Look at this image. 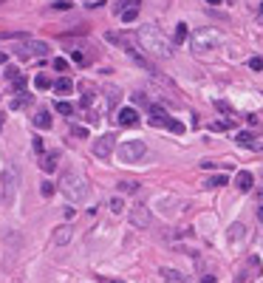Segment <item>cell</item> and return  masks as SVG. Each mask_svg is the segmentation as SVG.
Returning a JSON list of instances; mask_svg holds the SVG:
<instances>
[{"label": "cell", "instance_id": "484cf974", "mask_svg": "<svg viewBox=\"0 0 263 283\" xmlns=\"http://www.w3.org/2000/svg\"><path fill=\"white\" fill-rule=\"evenodd\" d=\"M119 100H122V91L119 88H108V102L111 105H119Z\"/></svg>", "mask_w": 263, "mask_h": 283}, {"label": "cell", "instance_id": "f546056e", "mask_svg": "<svg viewBox=\"0 0 263 283\" xmlns=\"http://www.w3.org/2000/svg\"><path fill=\"white\" fill-rule=\"evenodd\" d=\"M142 0H119L116 3V12H122V9H128V6H139Z\"/></svg>", "mask_w": 263, "mask_h": 283}, {"label": "cell", "instance_id": "83f0119b", "mask_svg": "<svg viewBox=\"0 0 263 283\" xmlns=\"http://www.w3.org/2000/svg\"><path fill=\"white\" fill-rule=\"evenodd\" d=\"M167 131H173V133H184V125H181L179 119H170V122H167Z\"/></svg>", "mask_w": 263, "mask_h": 283}, {"label": "cell", "instance_id": "9a60e30c", "mask_svg": "<svg viewBox=\"0 0 263 283\" xmlns=\"http://www.w3.org/2000/svg\"><path fill=\"white\" fill-rule=\"evenodd\" d=\"M34 128H40V131L51 128V114H49V111H40V114L34 117Z\"/></svg>", "mask_w": 263, "mask_h": 283}, {"label": "cell", "instance_id": "9c48e42d", "mask_svg": "<svg viewBox=\"0 0 263 283\" xmlns=\"http://www.w3.org/2000/svg\"><path fill=\"white\" fill-rule=\"evenodd\" d=\"M116 125H122V128H133V125H139V114H136L133 108H122V111L116 114Z\"/></svg>", "mask_w": 263, "mask_h": 283}, {"label": "cell", "instance_id": "f1b7e54d", "mask_svg": "<svg viewBox=\"0 0 263 283\" xmlns=\"http://www.w3.org/2000/svg\"><path fill=\"white\" fill-rule=\"evenodd\" d=\"M17 77H20V68H15V66L6 68V80H9V83H15Z\"/></svg>", "mask_w": 263, "mask_h": 283}, {"label": "cell", "instance_id": "7a4b0ae2", "mask_svg": "<svg viewBox=\"0 0 263 283\" xmlns=\"http://www.w3.org/2000/svg\"><path fill=\"white\" fill-rule=\"evenodd\" d=\"M60 190H63V196H66L71 204H82V201L88 199V193H91L85 176L82 173H74V170H68L66 176L60 179Z\"/></svg>", "mask_w": 263, "mask_h": 283}, {"label": "cell", "instance_id": "4fadbf2b", "mask_svg": "<svg viewBox=\"0 0 263 283\" xmlns=\"http://www.w3.org/2000/svg\"><path fill=\"white\" fill-rule=\"evenodd\" d=\"M57 159H60L57 150H54V153H43V156H40V167H43L46 173H54V170H57Z\"/></svg>", "mask_w": 263, "mask_h": 283}, {"label": "cell", "instance_id": "277c9868", "mask_svg": "<svg viewBox=\"0 0 263 283\" xmlns=\"http://www.w3.org/2000/svg\"><path fill=\"white\" fill-rule=\"evenodd\" d=\"M145 153H148V145H145L142 139H128V142H122V145L116 148L119 162H125V165H136V162H142Z\"/></svg>", "mask_w": 263, "mask_h": 283}, {"label": "cell", "instance_id": "e0dca14e", "mask_svg": "<svg viewBox=\"0 0 263 283\" xmlns=\"http://www.w3.org/2000/svg\"><path fill=\"white\" fill-rule=\"evenodd\" d=\"M71 88H74V80H68V77H60V80L54 83V91H57V94H71Z\"/></svg>", "mask_w": 263, "mask_h": 283}, {"label": "cell", "instance_id": "44dd1931", "mask_svg": "<svg viewBox=\"0 0 263 283\" xmlns=\"http://www.w3.org/2000/svg\"><path fill=\"white\" fill-rule=\"evenodd\" d=\"M235 142H238L241 148H258V145H255V139H252V133H247V131H244V133H238Z\"/></svg>", "mask_w": 263, "mask_h": 283}, {"label": "cell", "instance_id": "1f68e13d", "mask_svg": "<svg viewBox=\"0 0 263 283\" xmlns=\"http://www.w3.org/2000/svg\"><path fill=\"white\" fill-rule=\"evenodd\" d=\"M227 128H232V119L230 122H213L210 125V131H227Z\"/></svg>", "mask_w": 263, "mask_h": 283}, {"label": "cell", "instance_id": "52a82bcc", "mask_svg": "<svg viewBox=\"0 0 263 283\" xmlns=\"http://www.w3.org/2000/svg\"><path fill=\"white\" fill-rule=\"evenodd\" d=\"M114 150H116V136L114 133H105V136H99V139H94V156L108 159Z\"/></svg>", "mask_w": 263, "mask_h": 283}, {"label": "cell", "instance_id": "5b68a950", "mask_svg": "<svg viewBox=\"0 0 263 283\" xmlns=\"http://www.w3.org/2000/svg\"><path fill=\"white\" fill-rule=\"evenodd\" d=\"M49 51H51V49H49V43H40V40H29V37H26V43H23V46L17 49V57L29 63V60H40V57H49Z\"/></svg>", "mask_w": 263, "mask_h": 283}, {"label": "cell", "instance_id": "ee69618b", "mask_svg": "<svg viewBox=\"0 0 263 283\" xmlns=\"http://www.w3.org/2000/svg\"><path fill=\"white\" fill-rule=\"evenodd\" d=\"M111 283H122V281H111Z\"/></svg>", "mask_w": 263, "mask_h": 283}, {"label": "cell", "instance_id": "8fae6325", "mask_svg": "<svg viewBox=\"0 0 263 283\" xmlns=\"http://www.w3.org/2000/svg\"><path fill=\"white\" fill-rule=\"evenodd\" d=\"M247 238V227L241 224V221H235L230 227V233H227V241H230V247H235V244H241Z\"/></svg>", "mask_w": 263, "mask_h": 283}, {"label": "cell", "instance_id": "ab89813d", "mask_svg": "<svg viewBox=\"0 0 263 283\" xmlns=\"http://www.w3.org/2000/svg\"><path fill=\"white\" fill-rule=\"evenodd\" d=\"M207 3H210V6H221V3H224V0H207Z\"/></svg>", "mask_w": 263, "mask_h": 283}, {"label": "cell", "instance_id": "ac0fdd59", "mask_svg": "<svg viewBox=\"0 0 263 283\" xmlns=\"http://www.w3.org/2000/svg\"><path fill=\"white\" fill-rule=\"evenodd\" d=\"M54 111H57V114H63V117H68V119L74 117V105H71V102H63V100L54 102Z\"/></svg>", "mask_w": 263, "mask_h": 283}, {"label": "cell", "instance_id": "bcb514c9", "mask_svg": "<svg viewBox=\"0 0 263 283\" xmlns=\"http://www.w3.org/2000/svg\"><path fill=\"white\" fill-rule=\"evenodd\" d=\"M88 3H91V0H88Z\"/></svg>", "mask_w": 263, "mask_h": 283}, {"label": "cell", "instance_id": "ba28073f", "mask_svg": "<svg viewBox=\"0 0 263 283\" xmlns=\"http://www.w3.org/2000/svg\"><path fill=\"white\" fill-rule=\"evenodd\" d=\"M128 218H131L133 227H139V230H148L150 227V210L145 207V204H133L131 213H128Z\"/></svg>", "mask_w": 263, "mask_h": 283}, {"label": "cell", "instance_id": "cb8c5ba5", "mask_svg": "<svg viewBox=\"0 0 263 283\" xmlns=\"http://www.w3.org/2000/svg\"><path fill=\"white\" fill-rule=\"evenodd\" d=\"M71 60L80 63V66H85V63H88V54H85L82 49H71Z\"/></svg>", "mask_w": 263, "mask_h": 283}, {"label": "cell", "instance_id": "7bdbcfd3", "mask_svg": "<svg viewBox=\"0 0 263 283\" xmlns=\"http://www.w3.org/2000/svg\"><path fill=\"white\" fill-rule=\"evenodd\" d=\"M3 119H6V117H3V114H0V131H3Z\"/></svg>", "mask_w": 263, "mask_h": 283}, {"label": "cell", "instance_id": "8992f818", "mask_svg": "<svg viewBox=\"0 0 263 283\" xmlns=\"http://www.w3.org/2000/svg\"><path fill=\"white\" fill-rule=\"evenodd\" d=\"M17 182H20V173H17L15 165H9L3 170V199L6 201H12V196H15V190H17Z\"/></svg>", "mask_w": 263, "mask_h": 283}, {"label": "cell", "instance_id": "d6a6232c", "mask_svg": "<svg viewBox=\"0 0 263 283\" xmlns=\"http://www.w3.org/2000/svg\"><path fill=\"white\" fill-rule=\"evenodd\" d=\"M51 6H54V9H60V12H66V9H71V0H54Z\"/></svg>", "mask_w": 263, "mask_h": 283}, {"label": "cell", "instance_id": "60d3db41", "mask_svg": "<svg viewBox=\"0 0 263 283\" xmlns=\"http://www.w3.org/2000/svg\"><path fill=\"white\" fill-rule=\"evenodd\" d=\"M3 63H6V54H3V51H0V66H3Z\"/></svg>", "mask_w": 263, "mask_h": 283}, {"label": "cell", "instance_id": "e575fe53", "mask_svg": "<svg viewBox=\"0 0 263 283\" xmlns=\"http://www.w3.org/2000/svg\"><path fill=\"white\" fill-rule=\"evenodd\" d=\"M34 153H40V156L46 153V145H43V139H40V136H34Z\"/></svg>", "mask_w": 263, "mask_h": 283}, {"label": "cell", "instance_id": "30bf717a", "mask_svg": "<svg viewBox=\"0 0 263 283\" xmlns=\"http://www.w3.org/2000/svg\"><path fill=\"white\" fill-rule=\"evenodd\" d=\"M235 187H238L241 193H249V190L255 187V176H252L249 170H238V176H235Z\"/></svg>", "mask_w": 263, "mask_h": 283}, {"label": "cell", "instance_id": "7402d4cb", "mask_svg": "<svg viewBox=\"0 0 263 283\" xmlns=\"http://www.w3.org/2000/svg\"><path fill=\"white\" fill-rule=\"evenodd\" d=\"M224 184H230V176H210L207 179V187H224Z\"/></svg>", "mask_w": 263, "mask_h": 283}, {"label": "cell", "instance_id": "b9f144b4", "mask_svg": "<svg viewBox=\"0 0 263 283\" xmlns=\"http://www.w3.org/2000/svg\"><path fill=\"white\" fill-rule=\"evenodd\" d=\"M258 218H261V221H263V207H261V210H258Z\"/></svg>", "mask_w": 263, "mask_h": 283}, {"label": "cell", "instance_id": "2e32d148", "mask_svg": "<svg viewBox=\"0 0 263 283\" xmlns=\"http://www.w3.org/2000/svg\"><path fill=\"white\" fill-rule=\"evenodd\" d=\"M71 241V227H57V233H54V244H68Z\"/></svg>", "mask_w": 263, "mask_h": 283}, {"label": "cell", "instance_id": "d590c367", "mask_svg": "<svg viewBox=\"0 0 263 283\" xmlns=\"http://www.w3.org/2000/svg\"><path fill=\"white\" fill-rule=\"evenodd\" d=\"M54 68H57V71H68V60L57 57V60H54Z\"/></svg>", "mask_w": 263, "mask_h": 283}, {"label": "cell", "instance_id": "5bb4252c", "mask_svg": "<svg viewBox=\"0 0 263 283\" xmlns=\"http://www.w3.org/2000/svg\"><path fill=\"white\" fill-rule=\"evenodd\" d=\"M119 20H122V23H136V20H139V6L122 9V12H119Z\"/></svg>", "mask_w": 263, "mask_h": 283}, {"label": "cell", "instance_id": "3957f363", "mask_svg": "<svg viewBox=\"0 0 263 283\" xmlns=\"http://www.w3.org/2000/svg\"><path fill=\"white\" fill-rule=\"evenodd\" d=\"M224 46V34L213 29V26H207V29H198L193 34V51L196 54H204V51H213V49H221Z\"/></svg>", "mask_w": 263, "mask_h": 283}, {"label": "cell", "instance_id": "8d00e7d4", "mask_svg": "<svg viewBox=\"0 0 263 283\" xmlns=\"http://www.w3.org/2000/svg\"><path fill=\"white\" fill-rule=\"evenodd\" d=\"M119 190H122V193H133V190H136V182H122Z\"/></svg>", "mask_w": 263, "mask_h": 283}, {"label": "cell", "instance_id": "6da1fadb", "mask_svg": "<svg viewBox=\"0 0 263 283\" xmlns=\"http://www.w3.org/2000/svg\"><path fill=\"white\" fill-rule=\"evenodd\" d=\"M136 40H139V46L148 51V54H153V57L167 60V57L173 54V49H170V43H167L164 32H162L159 26H153V23H145V26L136 32Z\"/></svg>", "mask_w": 263, "mask_h": 283}, {"label": "cell", "instance_id": "603a6c76", "mask_svg": "<svg viewBox=\"0 0 263 283\" xmlns=\"http://www.w3.org/2000/svg\"><path fill=\"white\" fill-rule=\"evenodd\" d=\"M12 91H15V94H20V97H26V94H29V88H26V80H23V77H17L15 83H12Z\"/></svg>", "mask_w": 263, "mask_h": 283}, {"label": "cell", "instance_id": "d6986e66", "mask_svg": "<svg viewBox=\"0 0 263 283\" xmlns=\"http://www.w3.org/2000/svg\"><path fill=\"white\" fill-rule=\"evenodd\" d=\"M108 207H111L114 216H122V213H125V201H122V196H114V199L108 201Z\"/></svg>", "mask_w": 263, "mask_h": 283}, {"label": "cell", "instance_id": "836d02e7", "mask_svg": "<svg viewBox=\"0 0 263 283\" xmlns=\"http://www.w3.org/2000/svg\"><path fill=\"white\" fill-rule=\"evenodd\" d=\"M215 108H218V111H221V114H232L230 102H224V100H218V102H215Z\"/></svg>", "mask_w": 263, "mask_h": 283}, {"label": "cell", "instance_id": "f35d334b", "mask_svg": "<svg viewBox=\"0 0 263 283\" xmlns=\"http://www.w3.org/2000/svg\"><path fill=\"white\" fill-rule=\"evenodd\" d=\"M201 283H218V281H215L213 275H204V278H201Z\"/></svg>", "mask_w": 263, "mask_h": 283}, {"label": "cell", "instance_id": "d4e9b609", "mask_svg": "<svg viewBox=\"0 0 263 283\" xmlns=\"http://www.w3.org/2000/svg\"><path fill=\"white\" fill-rule=\"evenodd\" d=\"M34 85H37L40 91H46V88H54V83H51V80H49V77H46V74H40V77L34 80Z\"/></svg>", "mask_w": 263, "mask_h": 283}, {"label": "cell", "instance_id": "f6af8a7d", "mask_svg": "<svg viewBox=\"0 0 263 283\" xmlns=\"http://www.w3.org/2000/svg\"><path fill=\"white\" fill-rule=\"evenodd\" d=\"M261 9H263V0H261Z\"/></svg>", "mask_w": 263, "mask_h": 283}, {"label": "cell", "instance_id": "ffe728a7", "mask_svg": "<svg viewBox=\"0 0 263 283\" xmlns=\"http://www.w3.org/2000/svg\"><path fill=\"white\" fill-rule=\"evenodd\" d=\"M187 37H190V29H187V23L181 20L179 26H176V46H181V43H184Z\"/></svg>", "mask_w": 263, "mask_h": 283}, {"label": "cell", "instance_id": "4316f807", "mask_svg": "<svg viewBox=\"0 0 263 283\" xmlns=\"http://www.w3.org/2000/svg\"><path fill=\"white\" fill-rule=\"evenodd\" d=\"M54 190H57V187H54V182H43V184H40V193H43L46 199H51V196H54Z\"/></svg>", "mask_w": 263, "mask_h": 283}, {"label": "cell", "instance_id": "7c38bea8", "mask_svg": "<svg viewBox=\"0 0 263 283\" xmlns=\"http://www.w3.org/2000/svg\"><path fill=\"white\" fill-rule=\"evenodd\" d=\"M159 275H162V283H187V275H181L179 269L162 266L159 269Z\"/></svg>", "mask_w": 263, "mask_h": 283}, {"label": "cell", "instance_id": "74e56055", "mask_svg": "<svg viewBox=\"0 0 263 283\" xmlns=\"http://www.w3.org/2000/svg\"><path fill=\"white\" fill-rule=\"evenodd\" d=\"M71 133L80 136V139H85V136H88V131H85V128H71Z\"/></svg>", "mask_w": 263, "mask_h": 283}, {"label": "cell", "instance_id": "4dcf8cb0", "mask_svg": "<svg viewBox=\"0 0 263 283\" xmlns=\"http://www.w3.org/2000/svg\"><path fill=\"white\" fill-rule=\"evenodd\" d=\"M249 68H252V71H263V57H252V60H249Z\"/></svg>", "mask_w": 263, "mask_h": 283}]
</instances>
